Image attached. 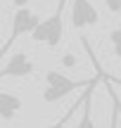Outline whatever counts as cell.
<instances>
[{"label":"cell","instance_id":"cell-14","mask_svg":"<svg viewBox=\"0 0 121 128\" xmlns=\"http://www.w3.org/2000/svg\"><path fill=\"white\" fill-rule=\"evenodd\" d=\"M119 28H121V22H119Z\"/></svg>","mask_w":121,"mask_h":128},{"label":"cell","instance_id":"cell-3","mask_svg":"<svg viewBox=\"0 0 121 128\" xmlns=\"http://www.w3.org/2000/svg\"><path fill=\"white\" fill-rule=\"evenodd\" d=\"M40 22L43 19L38 17V12H33V10H28V7H17L14 10V14H12V31H10V38L2 43V48H0V60L10 52V48H12L14 40H19V38L26 36V33L31 36Z\"/></svg>","mask_w":121,"mask_h":128},{"label":"cell","instance_id":"cell-7","mask_svg":"<svg viewBox=\"0 0 121 128\" xmlns=\"http://www.w3.org/2000/svg\"><path fill=\"white\" fill-rule=\"evenodd\" d=\"M98 81H100V76H95L93 81L86 86V100H83V104H81V119H78V124H76V128H98L95 121H93V114H90V100H93V90H95V86H98Z\"/></svg>","mask_w":121,"mask_h":128},{"label":"cell","instance_id":"cell-9","mask_svg":"<svg viewBox=\"0 0 121 128\" xmlns=\"http://www.w3.org/2000/svg\"><path fill=\"white\" fill-rule=\"evenodd\" d=\"M107 92L112 100V116H109V128H119V119H121V102L116 100V95L112 92V86L107 83Z\"/></svg>","mask_w":121,"mask_h":128},{"label":"cell","instance_id":"cell-8","mask_svg":"<svg viewBox=\"0 0 121 128\" xmlns=\"http://www.w3.org/2000/svg\"><path fill=\"white\" fill-rule=\"evenodd\" d=\"M83 100H86V92H83V95H81V97H78V100H76V102H74V104H71V107H69V109H66V112H64V116H62V119H60V121H57V124H52V126H45V128H66V126H69V121H71V119H74V114H76V109H78V107H81V104H83Z\"/></svg>","mask_w":121,"mask_h":128},{"label":"cell","instance_id":"cell-4","mask_svg":"<svg viewBox=\"0 0 121 128\" xmlns=\"http://www.w3.org/2000/svg\"><path fill=\"white\" fill-rule=\"evenodd\" d=\"M100 22L98 10L90 0H71V26L74 28H88Z\"/></svg>","mask_w":121,"mask_h":128},{"label":"cell","instance_id":"cell-12","mask_svg":"<svg viewBox=\"0 0 121 128\" xmlns=\"http://www.w3.org/2000/svg\"><path fill=\"white\" fill-rule=\"evenodd\" d=\"M28 2H31V0H12L14 7H28Z\"/></svg>","mask_w":121,"mask_h":128},{"label":"cell","instance_id":"cell-6","mask_svg":"<svg viewBox=\"0 0 121 128\" xmlns=\"http://www.w3.org/2000/svg\"><path fill=\"white\" fill-rule=\"evenodd\" d=\"M19 112H22V97L14 95V92L0 90V119L2 121H12Z\"/></svg>","mask_w":121,"mask_h":128},{"label":"cell","instance_id":"cell-1","mask_svg":"<svg viewBox=\"0 0 121 128\" xmlns=\"http://www.w3.org/2000/svg\"><path fill=\"white\" fill-rule=\"evenodd\" d=\"M66 2L69 0H60L57 10L50 14L48 19H43L36 26V31L31 33L33 43H45L48 48H57L62 43V36H64V12H66Z\"/></svg>","mask_w":121,"mask_h":128},{"label":"cell","instance_id":"cell-11","mask_svg":"<svg viewBox=\"0 0 121 128\" xmlns=\"http://www.w3.org/2000/svg\"><path fill=\"white\" fill-rule=\"evenodd\" d=\"M74 64H76L74 55H64V57H62V66H74Z\"/></svg>","mask_w":121,"mask_h":128},{"label":"cell","instance_id":"cell-5","mask_svg":"<svg viewBox=\"0 0 121 128\" xmlns=\"http://www.w3.org/2000/svg\"><path fill=\"white\" fill-rule=\"evenodd\" d=\"M36 74V64L28 60L26 52H17L7 60L2 69H0V78H24V76H31Z\"/></svg>","mask_w":121,"mask_h":128},{"label":"cell","instance_id":"cell-13","mask_svg":"<svg viewBox=\"0 0 121 128\" xmlns=\"http://www.w3.org/2000/svg\"><path fill=\"white\" fill-rule=\"evenodd\" d=\"M109 83H114V86H121V81H116V78H107Z\"/></svg>","mask_w":121,"mask_h":128},{"label":"cell","instance_id":"cell-10","mask_svg":"<svg viewBox=\"0 0 121 128\" xmlns=\"http://www.w3.org/2000/svg\"><path fill=\"white\" fill-rule=\"evenodd\" d=\"M104 5L109 7V12H121V0H104Z\"/></svg>","mask_w":121,"mask_h":128},{"label":"cell","instance_id":"cell-2","mask_svg":"<svg viewBox=\"0 0 121 128\" xmlns=\"http://www.w3.org/2000/svg\"><path fill=\"white\" fill-rule=\"evenodd\" d=\"M93 81V78H90ZM90 81H71L69 76H64L62 71H55V69H50V71L45 74V88H43V100L48 102V104H55V102L64 100L66 95H71V92L76 90V88H83L88 86Z\"/></svg>","mask_w":121,"mask_h":128}]
</instances>
